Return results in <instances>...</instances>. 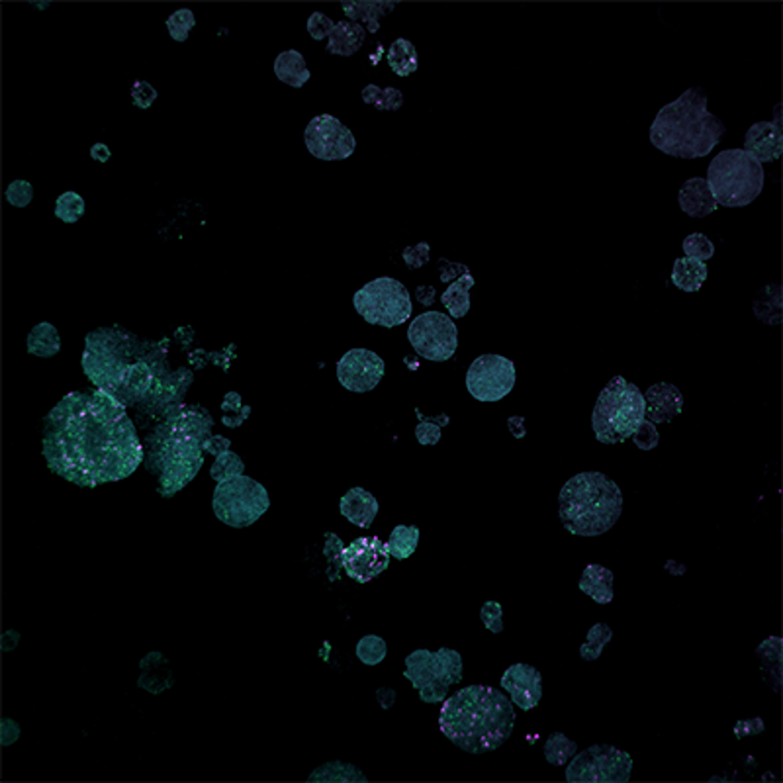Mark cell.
<instances>
[{"label": "cell", "instance_id": "obj_1", "mask_svg": "<svg viewBox=\"0 0 783 783\" xmlns=\"http://www.w3.org/2000/svg\"><path fill=\"white\" fill-rule=\"evenodd\" d=\"M49 470L80 488L132 476L145 460L126 406L104 390L71 392L44 421Z\"/></svg>", "mask_w": 783, "mask_h": 783}, {"label": "cell", "instance_id": "obj_2", "mask_svg": "<svg viewBox=\"0 0 783 783\" xmlns=\"http://www.w3.org/2000/svg\"><path fill=\"white\" fill-rule=\"evenodd\" d=\"M214 419L204 408L178 404L169 408L147 437L145 466L157 476L163 498L178 494L204 465V441L212 435Z\"/></svg>", "mask_w": 783, "mask_h": 783}, {"label": "cell", "instance_id": "obj_3", "mask_svg": "<svg viewBox=\"0 0 783 783\" xmlns=\"http://www.w3.org/2000/svg\"><path fill=\"white\" fill-rule=\"evenodd\" d=\"M515 725L514 704L499 689L468 686L445 699L439 713L443 735L470 754H486L511 737Z\"/></svg>", "mask_w": 783, "mask_h": 783}, {"label": "cell", "instance_id": "obj_4", "mask_svg": "<svg viewBox=\"0 0 783 783\" xmlns=\"http://www.w3.org/2000/svg\"><path fill=\"white\" fill-rule=\"evenodd\" d=\"M727 128L707 110L704 88H688L666 104L650 126V142L662 153L678 159H699L713 152Z\"/></svg>", "mask_w": 783, "mask_h": 783}, {"label": "cell", "instance_id": "obj_5", "mask_svg": "<svg viewBox=\"0 0 783 783\" xmlns=\"http://www.w3.org/2000/svg\"><path fill=\"white\" fill-rule=\"evenodd\" d=\"M623 511V494L604 472H580L560 490L558 517L572 535L599 537Z\"/></svg>", "mask_w": 783, "mask_h": 783}, {"label": "cell", "instance_id": "obj_6", "mask_svg": "<svg viewBox=\"0 0 783 783\" xmlns=\"http://www.w3.org/2000/svg\"><path fill=\"white\" fill-rule=\"evenodd\" d=\"M149 345L120 327H100L85 339L83 370L98 390L114 394L126 370L147 353Z\"/></svg>", "mask_w": 783, "mask_h": 783}, {"label": "cell", "instance_id": "obj_7", "mask_svg": "<svg viewBox=\"0 0 783 783\" xmlns=\"http://www.w3.org/2000/svg\"><path fill=\"white\" fill-rule=\"evenodd\" d=\"M764 183V167L745 149H725L707 169V186L717 206H748L762 194Z\"/></svg>", "mask_w": 783, "mask_h": 783}, {"label": "cell", "instance_id": "obj_8", "mask_svg": "<svg viewBox=\"0 0 783 783\" xmlns=\"http://www.w3.org/2000/svg\"><path fill=\"white\" fill-rule=\"evenodd\" d=\"M645 419V396L625 376L611 378L606 388L599 392L591 429L596 439L604 445H617L635 433L640 421Z\"/></svg>", "mask_w": 783, "mask_h": 783}, {"label": "cell", "instance_id": "obj_9", "mask_svg": "<svg viewBox=\"0 0 783 783\" xmlns=\"http://www.w3.org/2000/svg\"><path fill=\"white\" fill-rule=\"evenodd\" d=\"M425 704H441L449 688L463 680V658L453 648L416 650L406 658V674Z\"/></svg>", "mask_w": 783, "mask_h": 783}, {"label": "cell", "instance_id": "obj_10", "mask_svg": "<svg viewBox=\"0 0 783 783\" xmlns=\"http://www.w3.org/2000/svg\"><path fill=\"white\" fill-rule=\"evenodd\" d=\"M212 507L222 523L243 529L253 525L255 521L267 514V509L270 507V498L263 484L241 474L216 486Z\"/></svg>", "mask_w": 783, "mask_h": 783}, {"label": "cell", "instance_id": "obj_11", "mask_svg": "<svg viewBox=\"0 0 783 783\" xmlns=\"http://www.w3.org/2000/svg\"><path fill=\"white\" fill-rule=\"evenodd\" d=\"M355 309L373 326L396 327L411 316V298L408 288L396 278H375L359 290L353 298Z\"/></svg>", "mask_w": 783, "mask_h": 783}, {"label": "cell", "instance_id": "obj_12", "mask_svg": "<svg viewBox=\"0 0 783 783\" xmlns=\"http://www.w3.org/2000/svg\"><path fill=\"white\" fill-rule=\"evenodd\" d=\"M632 758L629 752L609 745H596L572 758L566 768L570 783H623L631 778Z\"/></svg>", "mask_w": 783, "mask_h": 783}, {"label": "cell", "instance_id": "obj_13", "mask_svg": "<svg viewBox=\"0 0 783 783\" xmlns=\"http://www.w3.org/2000/svg\"><path fill=\"white\" fill-rule=\"evenodd\" d=\"M408 339L419 357L445 363L458 347V327L447 314L425 312L411 321Z\"/></svg>", "mask_w": 783, "mask_h": 783}, {"label": "cell", "instance_id": "obj_14", "mask_svg": "<svg viewBox=\"0 0 783 783\" xmlns=\"http://www.w3.org/2000/svg\"><path fill=\"white\" fill-rule=\"evenodd\" d=\"M515 365L501 355H482L470 365L466 388L478 401H499L515 386Z\"/></svg>", "mask_w": 783, "mask_h": 783}, {"label": "cell", "instance_id": "obj_15", "mask_svg": "<svg viewBox=\"0 0 783 783\" xmlns=\"http://www.w3.org/2000/svg\"><path fill=\"white\" fill-rule=\"evenodd\" d=\"M308 152L321 161H343L355 153V136L335 116L319 114L306 126Z\"/></svg>", "mask_w": 783, "mask_h": 783}, {"label": "cell", "instance_id": "obj_16", "mask_svg": "<svg viewBox=\"0 0 783 783\" xmlns=\"http://www.w3.org/2000/svg\"><path fill=\"white\" fill-rule=\"evenodd\" d=\"M384 360L368 349H350L337 363V380L345 390L367 394L384 376Z\"/></svg>", "mask_w": 783, "mask_h": 783}, {"label": "cell", "instance_id": "obj_17", "mask_svg": "<svg viewBox=\"0 0 783 783\" xmlns=\"http://www.w3.org/2000/svg\"><path fill=\"white\" fill-rule=\"evenodd\" d=\"M390 565V552L386 543L380 537H360L355 539L343 550V568L349 578L359 584L375 580Z\"/></svg>", "mask_w": 783, "mask_h": 783}, {"label": "cell", "instance_id": "obj_18", "mask_svg": "<svg viewBox=\"0 0 783 783\" xmlns=\"http://www.w3.org/2000/svg\"><path fill=\"white\" fill-rule=\"evenodd\" d=\"M501 689L507 691L521 711H531L543 697V676L531 664H514L501 676Z\"/></svg>", "mask_w": 783, "mask_h": 783}, {"label": "cell", "instance_id": "obj_19", "mask_svg": "<svg viewBox=\"0 0 783 783\" xmlns=\"http://www.w3.org/2000/svg\"><path fill=\"white\" fill-rule=\"evenodd\" d=\"M193 373L188 368H177L175 373H167L163 376L155 378V384L149 392V396L145 398L144 404L159 409L161 416L165 414L169 408L178 406L183 401L188 386L193 384Z\"/></svg>", "mask_w": 783, "mask_h": 783}, {"label": "cell", "instance_id": "obj_20", "mask_svg": "<svg viewBox=\"0 0 783 783\" xmlns=\"http://www.w3.org/2000/svg\"><path fill=\"white\" fill-rule=\"evenodd\" d=\"M642 396H645V417L655 425L670 424L672 419L681 414V408H684L681 392L668 383L650 386Z\"/></svg>", "mask_w": 783, "mask_h": 783}, {"label": "cell", "instance_id": "obj_21", "mask_svg": "<svg viewBox=\"0 0 783 783\" xmlns=\"http://www.w3.org/2000/svg\"><path fill=\"white\" fill-rule=\"evenodd\" d=\"M147 355V353H145ZM145 355L142 359H137L136 363L129 365V368L126 370L122 384L118 386V390L114 392V398L118 401H122L126 408L136 406L139 401H145V398L152 392L153 384H155V373L152 365L147 363Z\"/></svg>", "mask_w": 783, "mask_h": 783}, {"label": "cell", "instance_id": "obj_22", "mask_svg": "<svg viewBox=\"0 0 783 783\" xmlns=\"http://www.w3.org/2000/svg\"><path fill=\"white\" fill-rule=\"evenodd\" d=\"M745 152L756 157L760 163L776 161L783 152V134L778 124L758 122L752 126L745 137Z\"/></svg>", "mask_w": 783, "mask_h": 783}, {"label": "cell", "instance_id": "obj_23", "mask_svg": "<svg viewBox=\"0 0 783 783\" xmlns=\"http://www.w3.org/2000/svg\"><path fill=\"white\" fill-rule=\"evenodd\" d=\"M339 509L341 515H343L350 523L360 527V529H368L373 525L375 517L378 515L380 511V504L378 499L367 491L365 488H350L347 494L341 498L339 501Z\"/></svg>", "mask_w": 783, "mask_h": 783}, {"label": "cell", "instance_id": "obj_24", "mask_svg": "<svg viewBox=\"0 0 783 783\" xmlns=\"http://www.w3.org/2000/svg\"><path fill=\"white\" fill-rule=\"evenodd\" d=\"M680 208L691 218H705L717 210V202L707 186V180L694 177L680 188Z\"/></svg>", "mask_w": 783, "mask_h": 783}, {"label": "cell", "instance_id": "obj_25", "mask_svg": "<svg viewBox=\"0 0 783 783\" xmlns=\"http://www.w3.org/2000/svg\"><path fill=\"white\" fill-rule=\"evenodd\" d=\"M578 588L598 604H611L614 601V572L601 565H588L578 581Z\"/></svg>", "mask_w": 783, "mask_h": 783}, {"label": "cell", "instance_id": "obj_26", "mask_svg": "<svg viewBox=\"0 0 783 783\" xmlns=\"http://www.w3.org/2000/svg\"><path fill=\"white\" fill-rule=\"evenodd\" d=\"M365 37H367V29L363 26L357 22H345V20H341V22H335V28L329 36V44L326 49L327 54L334 55H343V57L355 55L359 49L363 47Z\"/></svg>", "mask_w": 783, "mask_h": 783}, {"label": "cell", "instance_id": "obj_27", "mask_svg": "<svg viewBox=\"0 0 783 783\" xmlns=\"http://www.w3.org/2000/svg\"><path fill=\"white\" fill-rule=\"evenodd\" d=\"M275 73H276V78L283 80L284 85L294 87V88L304 87L309 80V77H312V73H309V69L306 65L304 55L296 52V49H286V52H283L276 57Z\"/></svg>", "mask_w": 783, "mask_h": 783}, {"label": "cell", "instance_id": "obj_28", "mask_svg": "<svg viewBox=\"0 0 783 783\" xmlns=\"http://www.w3.org/2000/svg\"><path fill=\"white\" fill-rule=\"evenodd\" d=\"M707 280V267L701 260L681 257L674 260L672 268V283L684 293H697Z\"/></svg>", "mask_w": 783, "mask_h": 783}, {"label": "cell", "instance_id": "obj_29", "mask_svg": "<svg viewBox=\"0 0 783 783\" xmlns=\"http://www.w3.org/2000/svg\"><path fill=\"white\" fill-rule=\"evenodd\" d=\"M474 286V278L470 273L453 280L449 288L441 294V302L449 309L453 317H465L470 309V288Z\"/></svg>", "mask_w": 783, "mask_h": 783}, {"label": "cell", "instance_id": "obj_30", "mask_svg": "<svg viewBox=\"0 0 783 783\" xmlns=\"http://www.w3.org/2000/svg\"><path fill=\"white\" fill-rule=\"evenodd\" d=\"M396 8V3H343L345 14L357 22H365L370 34H376L380 29V20Z\"/></svg>", "mask_w": 783, "mask_h": 783}, {"label": "cell", "instance_id": "obj_31", "mask_svg": "<svg viewBox=\"0 0 783 783\" xmlns=\"http://www.w3.org/2000/svg\"><path fill=\"white\" fill-rule=\"evenodd\" d=\"M388 65L398 77H408L417 71V49L404 37H398L394 44L388 47Z\"/></svg>", "mask_w": 783, "mask_h": 783}, {"label": "cell", "instance_id": "obj_32", "mask_svg": "<svg viewBox=\"0 0 783 783\" xmlns=\"http://www.w3.org/2000/svg\"><path fill=\"white\" fill-rule=\"evenodd\" d=\"M59 349H62V339H59L57 329L52 324H47V321L36 326L32 329V334L28 335V353L29 355L47 359V357L57 355Z\"/></svg>", "mask_w": 783, "mask_h": 783}, {"label": "cell", "instance_id": "obj_33", "mask_svg": "<svg viewBox=\"0 0 783 783\" xmlns=\"http://www.w3.org/2000/svg\"><path fill=\"white\" fill-rule=\"evenodd\" d=\"M419 543V529L416 525H398L390 533L386 543L388 552L398 560H406L414 555Z\"/></svg>", "mask_w": 783, "mask_h": 783}, {"label": "cell", "instance_id": "obj_34", "mask_svg": "<svg viewBox=\"0 0 783 783\" xmlns=\"http://www.w3.org/2000/svg\"><path fill=\"white\" fill-rule=\"evenodd\" d=\"M363 100L367 104L376 106V110H383V112H396L404 104V95L394 87L380 88L376 85H367L363 88Z\"/></svg>", "mask_w": 783, "mask_h": 783}, {"label": "cell", "instance_id": "obj_35", "mask_svg": "<svg viewBox=\"0 0 783 783\" xmlns=\"http://www.w3.org/2000/svg\"><path fill=\"white\" fill-rule=\"evenodd\" d=\"M758 656L762 660V670H768V678L770 674L774 676V691L778 694L779 691V678H781V640L779 637H771L768 640L762 642V647L758 648ZM766 678V681H768Z\"/></svg>", "mask_w": 783, "mask_h": 783}, {"label": "cell", "instance_id": "obj_36", "mask_svg": "<svg viewBox=\"0 0 783 783\" xmlns=\"http://www.w3.org/2000/svg\"><path fill=\"white\" fill-rule=\"evenodd\" d=\"M611 639H614V631H611V627L606 623H596L589 629L584 645L580 647V656L586 662L598 660L601 656V650H604V647Z\"/></svg>", "mask_w": 783, "mask_h": 783}, {"label": "cell", "instance_id": "obj_37", "mask_svg": "<svg viewBox=\"0 0 783 783\" xmlns=\"http://www.w3.org/2000/svg\"><path fill=\"white\" fill-rule=\"evenodd\" d=\"M576 742L570 740L568 737L562 735V732H555L550 735L547 745H545V758L555 766H565L566 762L576 754Z\"/></svg>", "mask_w": 783, "mask_h": 783}, {"label": "cell", "instance_id": "obj_38", "mask_svg": "<svg viewBox=\"0 0 783 783\" xmlns=\"http://www.w3.org/2000/svg\"><path fill=\"white\" fill-rule=\"evenodd\" d=\"M243 468H245V465H243V460L239 458V455L232 453V450H226V453L216 457L212 468H210V476H212L218 484H222V482H227L235 476L243 474Z\"/></svg>", "mask_w": 783, "mask_h": 783}, {"label": "cell", "instance_id": "obj_39", "mask_svg": "<svg viewBox=\"0 0 783 783\" xmlns=\"http://www.w3.org/2000/svg\"><path fill=\"white\" fill-rule=\"evenodd\" d=\"M83 214H85V200L83 196L73 193V190H69V193H63L57 198L55 216L59 219H63L65 224L78 222V218H83Z\"/></svg>", "mask_w": 783, "mask_h": 783}, {"label": "cell", "instance_id": "obj_40", "mask_svg": "<svg viewBox=\"0 0 783 783\" xmlns=\"http://www.w3.org/2000/svg\"><path fill=\"white\" fill-rule=\"evenodd\" d=\"M386 642L376 635H368L359 640L357 656L367 666H376L386 658Z\"/></svg>", "mask_w": 783, "mask_h": 783}, {"label": "cell", "instance_id": "obj_41", "mask_svg": "<svg viewBox=\"0 0 783 783\" xmlns=\"http://www.w3.org/2000/svg\"><path fill=\"white\" fill-rule=\"evenodd\" d=\"M222 424L226 427H239L251 416V406H241V396L237 392H227L222 401Z\"/></svg>", "mask_w": 783, "mask_h": 783}, {"label": "cell", "instance_id": "obj_42", "mask_svg": "<svg viewBox=\"0 0 783 783\" xmlns=\"http://www.w3.org/2000/svg\"><path fill=\"white\" fill-rule=\"evenodd\" d=\"M309 779H324V781H350V779H367L360 771L350 764H341V762H334V764L321 766L316 774L309 776Z\"/></svg>", "mask_w": 783, "mask_h": 783}, {"label": "cell", "instance_id": "obj_43", "mask_svg": "<svg viewBox=\"0 0 783 783\" xmlns=\"http://www.w3.org/2000/svg\"><path fill=\"white\" fill-rule=\"evenodd\" d=\"M194 24H196V18L193 14V10H188V8L177 10V12L170 14L167 20L169 34H170V37L177 39V42H186L190 29L194 28Z\"/></svg>", "mask_w": 783, "mask_h": 783}, {"label": "cell", "instance_id": "obj_44", "mask_svg": "<svg viewBox=\"0 0 783 783\" xmlns=\"http://www.w3.org/2000/svg\"><path fill=\"white\" fill-rule=\"evenodd\" d=\"M684 253L689 259L705 263L707 259L715 255V245H713L711 239L704 234H691L684 239Z\"/></svg>", "mask_w": 783, "mask_h": 783}, {"label": "cell", "instance_id": "obj_45", "mask_svg": "<svg viewBox=\"0 0 783 783\" xmlns=\"http://www.w3.org/2000/svg\"><path fill=\"white\" fill-rule=\"evenodd\" d=\"M343 543L341 539L335 537L334 533L326 535V556L329 560V580H337L339 578V570L343 568Z\"/></svg>", "mask_w": 783, "mask_h": 783}, {"label": "cell", "instance_id": "obj_46", "mask_svg": "<svg viewBox=\"0 0 783 783\" xmlns=\"http://www.w3.org/2000/svg\"><path fill=\"white\" fill-rule=\"evenodd\" d=\"M631 437H632V441H635V445L639 449H642V450H652V449L658 445V441H660L656 425L652 424V421H648V419H642L640 425L637 427V431Z\"/></svg>", "mask_w": 783, "mask_h": 783}, {"label": "cell", "instance_id": "obj_47", "mask_svg": "<svg viewBox=\"0 0 783 783\" xmlns=\"http://www.w3.org/2000/svg\"><path fill=\"white\" fill-rule=\"evenodd\" d=\"M34 198V188L28 180H14L12 185L6 188V200L16 208H26Z\"/></svg>", "mask_w": 783, "mask_h": 783}, {"label": "cell", "instance_id": "obj_48", "mask_svg": "<svg viewBox=\"0 0 783 783\" xmlns=\"http://www.w3.org/2000/svg\"><path fill=\"white\" fill-rule=\"evenodd\" d=\"M480 619L482 623L486 625V629L496 632V635L504 631V611H501V606L498 601H486L480 609Z\"/></svg>", "mask_w": 783, "mask_h": 783}, {"label": "cell", "instance_id": "obj_49", "mask_svg": "<svg viewBox=\"0 0 783 783\" xmlns=\"http://www.w3.org/2000/svg\"><path fill=\"white\" fill-rule=\"evenodd\" d=\"M417 416L421 417V414L417 411ZM439 417H421V424L416 427V437L421 445H437L441 439V425H437L435 421Z\"/></svg>", "mask_w": 783, "mask_h": 783}, {"label": "cell", "instance_id": "obj_50", "mask_svg": "<svg viewBox=\"0 0 783 783\" xmlns=\"http://www.w3.org/2000/svg\"><path fill=\"white\" fill-rule=\"evenodd\" d=\"M335 22L329 16L321 14V12H314L312 16L308 18V32L314 39H324L329 37L331 32H334Z\"/></svg>", "mask_w": 783, "mask_h": 783}, {"label": "cell", "instance_id": "obj_51", "mask_svg": "<svg viewBox=\"0 0 783 783\" xmlns=\"http://www.w3.org/2000/svg\"><path fill=\"white\" fill-rule=\"evenodd\" d=\"M132 98L137 108L145 110L153 104V100L157 98V90L149 83H145V80H136L132 88Z\"/></svg>", "mask_w": 783, "mask_h": 783}, {"label": "cell", "instance_id": "obj_52", "mask_svg": "<svg viewBox=\"0 0 783 783\" xmlns=\"http://www.w3.org/2000/svg\"><path fill=\"white\" fill-rule=\"evenodd\" d=\"M404 260L409 268H419L429 263V243H417L416 247L404 249Z\"/></svg>", "mask_w": 783, "mask_h": 783}, {"label": "cell", "instance_id": "obj_53", "mask_svg": "<svg viewBox=\"0 0 783 783\" xmlns=\"http://www.w3.org/2000/svg\"><path fill=\"white\" fill-rule=\"evenodd\" d=\"M229 447H232V441L222 437V435H210L204 441V453L216 455V457L226 453V450H229Z\"/></svg>", "mask_w": 783, "mask_h": 783}, {"label": "cell", "instance_id": "obj_54", "mask_svg": "<svg viewBox=\"0 0 783 783\" xmlns=\"http://www.w3.org/2000/svg\"><path fill=\"white\" fill-rule=\"evenodd\" d=\"M441 263L445 265L443 270H441V280H443V283H450V280H457L463 275L470 273L468 267L463 263H449V260H445V259L441 260Z\"/></svg>", "mask_w": 783, "mask_h": 783}, {"label": "cell", "instance_id": "obj_55", "mask_svg": "<svg viewBox=\"0 0 783 783\" xmlns=\"http://www.w3.org/2000/svg\"><path fill=\"white\" fill-rule=\"evenodd\" d=\"M90 157L100 161V163H106V161L110 159V149L104 144H95L93 147H90Z\"/></svg>", "mask_w": 783, "mask_h": 783}]
</instances>
